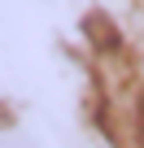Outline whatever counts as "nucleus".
<instances>
[{
  "label": "nucleus",
  "instance_id": "f257e3e1",
  "mask_svg": "<svg viewBox=\"0 0 144 148\" xmlns=\"http://www.w3.org/2000/svg\"><path fill=\"white\" fill-rule=\"evenodd\" d=\"M105 126L118 148H144V87L118 61H105Z\"/></svg>",
  "mask_w": 144,
  "mask_h": 148
}]
</instances>
